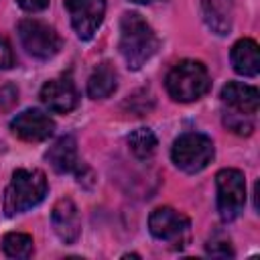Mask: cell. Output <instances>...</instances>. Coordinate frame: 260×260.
<instances>
[{
	"label": "cell",
	"instance_id": "cell-4",
	"mask_svg": "<svg viewBox=\"0 0 260 260\" xmlns=\"http://www.w3.org/2000/svg\"><path fill=\"white\" fill-rule=\"evenodd\" d=\"M171 158L181 171L199 173L213 158V142L201 132H185L173 142Z\"/></svg>",
	"mask_w": 260,
	"mask_h": 260
},
{
	"label": "cell",
	"instance_id": "cell-8",
	"mask_svg": "<svg viewBox=\"0 0 260 260\" xmlns=\"http://www.w3.org/2000/svg\"><path fill=\"white\" fill-rule=\"evenodd\" d=\"M65 8L77 37L89 41L104 20L106 0H65Z\"/></svg>",
	"mask_w": 260,
	"mask_h": 260
},
{
	"label": "cell",
	"instance_id": "cell-12",
	"mask_svg": "<svg viewBox=\"0 0 260 260\" xmlns=\"http://www.w3.org/2000/svg\"><path fill=\"white\" fill-rule=\"evenodd\" d=\"M221 100L225 106H230L234 112L254 116L260 106V95L254 85H246L242 81H230L221 89Z\"/></svg>",
	"mask_w": 260,
	"mask_h": 260
},
{
	"label": "cell",
	"instance_id": "cell-22",
	"mask_svg": "<svg viewBox=\"0 0 260 260\" xmlns=\"http://www.w3.org/2000/svg\"><path fill=\"white\" fill-rule=\"evenodd\" d=\"M14 65V53L10 49V43L0 37V69H10Z\"/></svg>",
	"mask_w": 260,
	"mask_h": 260
},
{
	"label": "cell",
	"instance_id": "cell-9",
	"mask_svg": "<svg viewBox=\"0 0 260 260\" xmlns=\"http://www.w3.org/2000/svg\"><path fill=\"white\" fill-rule=\"evenodd\" d=\"M10 130L14 136H18L26 142H43L53 134L55 122L45 112L30 108V110L16 114V118H12Z\"/></svg>",
	"mask_w": 260,
	"mask_h": 260
},
{
	"label": "cell",
	"instance_id": "cell-20",
	"mask_svg": "<svg viewBox=\"0 0 260 260\" xmlns=\"http://www.w3.org/2000/svg\"><path fill=\"white\" fill-rule=\"evenodd\" d=\"M205 252L213 258H232L234 256V250L230 246V240L225 238H219V236H213L207 244H205Z\"/></svg>",
	"mask_w": 260,
	"mask_h": 260
},
{
	"label": "cell",
	"instance_id": "cell-16",
	"mask_svg": "<svg viewBox=\"0 0 260 260\" xmlns=\"http://www.w3.org/2000/svg\"><path fill=\"white\" fill-rule=\"evenodd\" d=\"M116 87H118V75L110 63L98 65L87 79V95L93 100H104L112 95Z\"/></svg>",
	"mask_w": 260,
	"mask_h": 260
},
{
	"label": "cell",
	"instance_id": "cell-7",
	"mask_svg": "<svg viewBox=\"0 0 260 260\" xmlns=\"http://www.w3.org/2000/svg\"><path fill=\"white\" fill-rule=\"evenodd\" d=\"M148 230L156 240L183 248L189 238L191 219L173 207H156L148 217Z\"/></svg>",
	"mask_w": 260,
	"mask_h": 260
},
{
	"label": "cell",
	"instance_id": "cell-10",
	"mask_svg": "<svg viewBox=\"0 0 260 260\" xmlns=\"http://www.w3.org/2000/svg\"><path fill=\"white\" fill-rule=\"evenodd\" d=\"M51 221H53V230L61 242H65V244L77 242V238L81 234V219H79V211H77V205L73 203V199L61 197L53 205Z\"/></svg>",
	"mask_w": 260,
	"mask_h": 260
},
{
	"label": "cell",
	"instance_id": "cell-19",
	"mask_svg": "<svg viewBox=\"0 0 260 260\" xmlns=\"http://www.w3.org/2000/svg\"><path fill=\"white\" fill-rule=\"evenodd\" d=\"M252 118L254 116H246V114H240V112H225V116H223V124L228 126V130H232V132H236V134H240V136H248V134H252V130H254V124H252Z\"/></svg>",
	"mask_w": 260,
	"mask_h": 260
},
{
	"label": "cell",
	"instance_id": "cell-14",
	"mask_svg": "<svg viewBox=\"0 0 260 260\" xmlns=\"http://www.w3.org/2000/svg\"><path fill=\"white\" fill-rule=\"evenodd\" d=\"M45 158L49 160V165L57 173H69V171H73L77 167V142H75V138L69 136V134L57 138L49 146Z\"/></svg>",
	"mask_w": 260,
	"mask_h": 260
},
{
	"label": "cell",
	"instance_id": "cell-11",
	"mask_svg": "<svg viewBox=\"0 0 260 260\" xmlns=\"http://www.w3.org/2000/svg\"><path fill=\"white\" fill-rule=\"evenodd\" d=\"M41 102L57 114H67L77 106V89L69 77H57L41 87Z\"/></svg>",
	"mask_w": 260,
	"mask_h": 260
},
{
	"label": "cell",
	"instance_id": "cell-3",
	"mask_svg": "<svg viewBox=\"0 0 260 260\" xmlns=\"http://www.w3.org/2000/svg\"><path fill=\"white\" fill-rule=\"evenodd\" d=\"M167 91L175 102H195L201 95L209 91L211 79L207 73V67L201 61L185 59L179 61L165 79Z\"/></svg>",
	"mask_w": 260,
	"mask_h": 260
},
{
	"label": "cell",
	"instance_id": "cell-24",
	"mask_svg": "<svg viewBox=\"0 0 260 260\" xmlns=\"http://www.w3.org/2000/svg\"><path fill=\"white\" fill-rule=\"evenodd\" d=\"M132 2H138V4H148V2H154V0H132Z\"/></svg>",
	"mask_w": 260,
	"mask_h": 260
},
{
	"label": "cell",
	"instance_id": "cell-15",
	"mask_svg": "<svg viewBox=\"0 0 260 260\" xmlns=\"http://www.w3.org/2000/svg\"><path fill=\"white\" fill-rule=\"evenodd\" d=\"M201 12H203V20L213 32L225 35L232 28V12H234L232 0H201Z\"/></svg>",
	"mask_w": 260,
	"mask_h": 260
},
{
	"label": "cell",
	"instance_id": "cell-6",
	"mask_svg": "<svg viewBox=\"0 0 260 260\" xmlns=\"http://www.w3.org/2000/svg\"><path fill=\"white\" fill-rule=\"evenodd\" d=\"M18 37L28 55L37 59H51L61 49V37L53 26L37 18H24L18 22Z\"/></svg>",
	"mask_w": 260,
	"mask_h": 260
},
{
	"label": "cell",
	"instance_id": "cell-1",
	"mask_svg": "<svg viewBox=\"0 0 260 260\" xmlns=\"http://www.w3.org/2000/svg\"><path fill=\"white\" fill-rule=\"evenodd\" d=\"M120 55L130 69H140L158 49V37L138 12H124L120 20Z\"/></svg>",
	"mask_w": 260,
	"mask_h": 260
},
{
	"label": "cell",
	"instance_id": "cell-18",
	"mask_svg": "<svg viewBox=\"0 0 260 260\" xmlns=\"http://www.w3.org/2000/svg\"><path fill=\"white\" fill-rule=\"evenodd\" d=\"M32 236L22 232H8L2 238V250L8 258H20L26 260L32 256Z\"/></svg>",
	"mask_w": 260,
	"mask_h": 260
},
{
	"label": "cell",
	"instance_id": "cell-17",
	"mask_svg": "<svg viewBox=\"0 0 260 260\" xmlns=\"http://www.w3.org/2000/svg\"><path fill=\"white\" fill-rule=\"evenodd\" d=\"M128 146H130V152L136 158L144 160V158H150L156 152L158 140H156V136L150 128H136L128 136Z\"/></svg>",
	"mask_w": 260,
	"mask_h": 260
},
{
	"label": "cell",
	"instance_id": "cell-13",
	"mask_svg": "<svg viewBox=\"0 0 260 260\" xmlns=\"http://www.w3.org/2000/svg\"><path fill=\"white\" fill-rule=\"evenodd\" d=\"M232 67L244 77H256L260 71V53L254 39H240L232 47Z\"/></svg>",
	"mask_w": 260,
	"mask_h": 260
},
{
	"label": "cell",
	"instance_id": "cell-2",
	"mask_svg": "<svg viewBox=\"0 0 260 260\" xmlns=\"http://www.w3.org/2000/svg\"><path fill=\"white\" fill-rule=\"evenodd\" d=\"M47 177L41 169H16L4 191V213L8 217L39 205L47 195Z\"/></svg>",
	"mask_w": 260,
	"mask_h": 260
},
{
	"label": "cell",
	"instance_id": "cell-5",
	"mask_svg": "<svg viewBox=\"0 0 260 260\" xmlns=\"http://www.w3.org/2000/svg\"><path fill=\"white\" fill-rule=\"evenodd\" d=\"M217 185V211L223 221H234L246 203V181L238 169H221L215 175Z\"/></svg>",
	"mask_w": 260,
	"mask_h": 260
},
{
	"label": "cell",
	"instance_id": "cell-23",
	"mask_svg": "<svg viewBox=\"0 0 260 260\" xmlns=\"http://www.w3.org/2000/svg\"><path fill=\"white\" fill-rule=\"evenodd\" d=\"M16 2L26 12H39V10H45L49 6V0H16Z\"/></svg>",
	"mask_w": 260,
	"mask_h": 260
},
{
	"label": "cell",
	"instance_id": "cell-21",
	"mask_svg": "<svg viewBox=\"0 0 260 260\" xmlns=\"http://www.w3.org/2000/svg\"><path fill=\"white\" fill-rule=\"evenodd\" d=\"M18 100V89L14 85H4L0 87V108L2 110H10Z\"/></svg>",
	"mask_w": 260,
	"mask_h": 260
}]
</instances>
